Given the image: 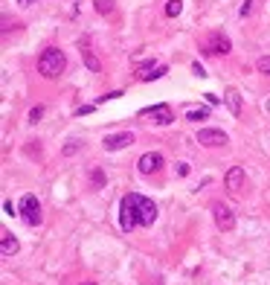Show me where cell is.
<instances>
[{
  "instance_id": "cell-6",
  "label": "cell",
  "mask_w": 270,
  "mask_h": 285,
  "mask_svg": "<svg viewBox=\"0 0 270 285\" xmlns=\"http://www.w3.org/2000/svg\"><path fill=\"white\" fill-rule=\"evenodd\" d=\"M212 215H215V224H218V230H224V233H230V230L235 227V213L230 210V207L215 204V207H212Z\"/></svg>"
},
{
  "instance_id": "cell-18",
  "label": "cell",
  "mask_w": 270,
  "mask_h": 285,
  "mask_svg": "<svg viewBox=\"0 0 270 285\" xmlns=\"http://www.w3.org/2000/svg\"><path fill=\"white\" fill-rule=\"evenodd\" d=\"M96 12L99 15H111L114 12V0H96Z\"/></svg>"
},
{
  "instance_id": "cell-10",
  "label": "cell",
  "mask_w": 270,
  "mask_h": 285,
  "mask_svg": "<svg viewBox=\"0 0 270 285\" xmlns=\"http://www.w3.org/2000/svg\"><path fill=\"white\" fill-rule=\"evenodd\" d=\"M142 117H154V122L157 125H169L172 122V108L169 105H154V108H145V111H140Z\"/></svg>"
},
{
  "instance_id": "cell-20",
  "label": "cell",
  "mask_w": 270,
  "mask_h": 285,
  "mask_svg": "<svg viewBox=\"0 0 270 285\" xmlns=\"http://www.w3.org/2000/svg\"><path fill=\"white\" fill-rule=\"evenodd\" d=\"M256 70H258V73H264V76H270V56H264V59H258V61H256Z\"/></svg>"
},
{
  "instance_id": "cell-26",
  "label": "cell",
  "mask_w": 270,
  "mask_h": 285,
  "mask_svg": "<svg viewBox=\"0 0 270 285\" xmlns=\"http://www.w3.org/2000/svg\"><path fill=\"white\" fill-rule=\"evenodd\" d=\"M206 102H209V105H218L221 99H218V96H215V93H206Z\"/></svg>"
},
{
  "instance_id": "cell-3",
  "label": "cell",
  "mask_w": 270,
  "mask_h": 285,
  "mask_svg": "<svg viewBox=\"0 0 270 285\" xmlns=\"http://www.w3.org/2000/svg\"><path fill=\"white\" fill-rule=\"evenodd\" d=\"M21 218H24L29 227L41 224V204H38L35 195H24V198H21Z\"/></svg>"
},
{
  "instance_id": "cell-9",
  "label": "cell",
  "mask_w": 270,
  "mask_h": 285,
  "mask_svg": "<svg viewBox=\"0 0 270 285\" xmlns=\"http://www.w3.org/2000/svg\"><path fill=\"white\" fill-rule=\"evenodd\" d=\"M163 166V155H157V152H145V155L137 160V169H140L142 175H151L157 169Z\"/></svg>"
},
{
  "instance_id": "cell-15",
  "label": "cell",
  "mask_w": 270,
  "mask_h": 285,
  "mask_svg": "<svg viewBox=\"0 0 270 285\" xmlns=\"http://www.w3.org/2000/svg\"><path fill=\"white\" fill-rule=\"evenodd\" d=\"M189 122H200V119H209V108H189L186 111Z\"/></svg>"
},
{
  "instance_id": "cell-7",
  "label": "cell",
  "mask_w": 270,
  "mask_h": 285,
  "mask_svg": "<svg viewBox=\"0 0 270 285\" xmlns=\"http://www.w3.org/2000/svg\"><path fill=\"white\" fill-rule=\"evenodd\" d=\"M137 210H140V224H154L157 221V204L145 195H137Z\"/></svg>"
},
{
  "instance_id": "cell-27",
  "label": "cell",
  "mask_w": 270,
  "mask_h": 285,
  "mask_svg": "<svg viewBox=\"0 0 270 285\" xmlns=\"http://www.w3.org/2000/svg\"><path fill=\"white\" fill-rule=\"evenodd\" d=\"M3 210H6V215H15V207L9 201H3Z\"/></svg>"
},
{
  "instance_id": "cell-28",
  "label": "cell",
  "mask_w": 270,
  "mask_h": 285,
  "mask_svg": "<svg viewBox=\"0 0 270 285\" xmlns=\"http://www.w3.org/2000/svg\"><path fill=\"white\" fill-rule=\"evenodd\" d=\"M21 6H32V3H38V0H18Z\"/></svg>"
},
{
  "instance_id": "cell-30",
  "label": "cell",
  "mask_w": 270,
  "mask_h": 285,
  "mask_svg": "<svg viewBox=\"0 0 270 285\" xmlns=\"http://www.w3.org/2000/svg\"><path fill=\"white\" fill-rule=\"evenodd\" d=\"M84 285H93V282H84Z\"/></svg>"
},
{
  "instance_id": "cell-8",
  "label": "cell",
  "mask_w": 270,
  "mask_h": 285,
  "mask_svg": "<svg viewBox=\"0 0 270 285\" xmlns=\"http://www.w3.org/2000/svg\"><path fill=\"white\" fill-rule=\"evenodd\" d=\"M131 142H134V134L131 131H122V134H107L102 146H105V152H119V149H125Z\"/></svg>"
},
{
  "instance_id": "cell-14",
  "label": "cell",
  "mask_w": 270,
  "mask_h": 285,
  "mask_svg": "<svg viewBox=\"0 0 270 285\" xmlns=\"http://www.w3.org/2000/svg\"><path fill=\"white\" fill-rule=\"evenodd\" d=\"M166 73L169 70H166L163 64H157V67H154V64H142L137 76H140L142 82H151V79H160V76H166Z\"/></svg>"
},
{
  "instance_id": "cell-4",
  "label": "cell",
  "mask_w": 270,
  "mask_h": 285,
  "mask_svg": "<svg viewBox=\"0 0 270 285\" xmlns=\"http://www.w3.org/2000/svg\"><path fill=\"white\" fill-rule=\"evenodd\" d=\"M230 47H233V44H230V38L224 35V32H212V35L203 41V53H206V56H227Z\"/></svg>"
},
{
  "instance_id": "cell-13",
  "label": "cell",
  "mask_w": 270,
  "mask_h": 285,
  "mask_svg": "<svg viewBox=\"0 0 270 285\" xmlns=\"http://www.w3.org/2000/svg\"><path fill=\"white\" fill-rule=\"evenodd\" d=\"M224 102H227V108H230V114H233V117H238V114H241V93H238L235 87H227Z\"/></svg>"
},
{
  "instance_id": "cell-29",
  "label": "cell",
  "mask_w": 270,
  "mask_h": 285,
  "mask_svg": "<svg viewBox=\"0 0 270 285\" xmlns=\"http://www.w3.org/2000/svg\"><path fill=\"white\" fill-rule=\"evenodd\" d=\"M264 111H267V114H270V99H267V102H264Z\"/></svg>"
},
{
  "instance_id": "cell-25",
  "label": "cell",
  "mask_w": 270,
  "mask_h": 285,
  "mask_svg": "<svg viewBox=\"0 0 270 285\" xmlns=\"http://www.w3.org/2000/svg\"><path fill=\"white\" fill-rule=\"evenodd\" d=\"M93 108H96V105H84V108H79V117H84V114H93Z\"/></svg>"
},
{
  "instance_id": "cell-23",
  "label": "cell",
  "mask_w": 270,
  "mask_h": 285,
  "mask_svg": "<svg viewBox=\"0 0 270 285\" xmlns=\"http://www.w3.org/2000/svg\"><path fill=\"white\" fill-rule=\"evenodd\" d=\"M250 9H253V0H244V6H241V18H247Z\"/></svg>"
},
{
  "instance_id": "cell-19",
  "label": "cell",
  "mask_w": 270,
  "mask_h": 285,
  "mask_svg": "<svg viewBox=\"0 0 270 285\" xmlns=\"http://www.w3.org/2000/svg\"><path fill=\"white\" fill-rule=\"evenodd\" d=\"M79 149H82V142H79V140H70L67 146H64V149H61V155H64V157H73L76 152H79Z\"/></svg>"
},
{
  "instance_id": "cell-2",
  "label": "cell",
  "mask_w": 270,
  "mask_h": 285,
  "mask_svg": "<svg viewBox=\"0 0 270 285\" xmlns=\"http://www.w3.org/2000/svg\"><path fill=\"white\" fill-rule=\"evenodd\" d=\"M119 227L131 233L134 227H140V210H137V192H131L125 195L122 201H119Z\"/></svg>"
},
{
  "instance_id": "cell-21",
  "label": "cell",
  "mask_w": 270,
  "mask_h": 285,
  "mask_svg": "<svg viewBox=\"0 0 270 285\" xmlns=\"http://www.w3.org/2000/svg\"><path fill=\"white\" fill-rule=\"evenodd\" d=\"M44 117V108L38 105V108H32V111H29V122H38V119Z\"/></svg>"
},
{
  "instance_id": "cell-17",
  "label": "cell",
  "mask_w": 270,
  "mask_h": 285,
  "mask_svg": "<svg viewBox=\"0 0 270 285\" xmlns=\"http://www.w3.org/2000/svg\"><path fill=\"white\" fill-rule=\"evenodd\" d=\"M180 12H183V0H169V3H166V15H169V18H177Z\"/></svg>"
},
{
  "instance_id": "cell-12",
  "label": "cell",
  "mask_w": 270,
  "mask_h": 285,
  "mask_svg": "<svg viewBox=\"0 0 270 285\" xmlns=\"http://www.w3.org/2000/svg\"><path fill=\"white\" fill-rule=\"evenodd\" d=\"M224 180H227V189H230V192H238V189H241V183H244V169L233 166L230 172H227V178H224Z\"/></svg>"
},
{
  "instance_id": "cell-1",
  "label": "cell",
  "mask_w": 270,
  "mask_h": 285,
  "mask_svg": "<svg viewBox=\"0 0 270 285\" xmlns=\"http://www.w3.org/2000/svg\"><path fill=\"white\" fill-rule=\"evenodd\" d=\"M64 67H67V59H64V53L59 47H47L38 56V73L44 79H59L64 73Z\"/></svg>"
},
{
  "instance_id": "cell-11",
  "label": "cell",
  "mask_w": 270,
  "mask_h": 285,
  "mask_svg": "<svg viewBox=\"0 0 270 285\" xmlns=\"http://www.w3.org/2000/svg\"><path fill=\"white\" fill-rule=\"evenodd\" d=\"M18 248H21V245H18V239H15L9 230H3V233H0V253H3V256H15Z\"/></svg>"
},
{
  "instance_id": "cell-22",
  "label": "cell",
  "mask_w": 270,
  "mask_h": 285,
  "mask_svg": "<svg viewBox=\"0 0 270 285\" xmlns=\"http://www.w3.org/2000/svg\"><path fill=\"white\" fill-rule=\"evenodd\" d=\"M93 183H96V186H102V183H105V175H102L99 169H96V172H93Z\"/></svg>"
},
{
  "instance_id": "cell-5",
  "label": "cell",
  "mask_w": 270,
  "mask_h": 285,
  "mask_svg": "<svg viewBox=\"0 0 270 285\" xmlns=\"http://www.w3.org/2000/svg\"><path fill=\"white\" fill-rule=\"evenodd\" d=\"M198 142L200 146H206V149H221V146L230 142V137H227L224 131H218V128H200Z\"/></svg>"
},
{
  "instance_id": "cell-24",
  "label": "cell",
  "mask_w": 270,
  "mask_h": 285,
  "mask_svg": "<svg viewBox=\"0 0 270 285\" xmlns=\"http://www.w3.org/2000/svg\"><path fill=\"white\" fill-rule=\"evenodd\" d=\"M177 175H183V178H186V175H189V163H177Z\"/></svg>"
},
{
  "instance_id": "cell-16",
  "label": "cell",
  "mask_w": 270,
  "mask_h": 285,
  "mask_svg": "<svg viewBox=\"0 0 270 285\" xmlns=\"http://www.w3.org/2000/svg\"><path fill=\"white\" fill-rule=\"evenodd\" d=\"M82 59H84V64H87V70L90 73H99L102 70V64H99V59H96L90 50H82Z\"/></svg>"
}]
</instances>
